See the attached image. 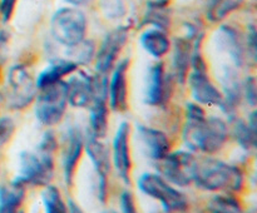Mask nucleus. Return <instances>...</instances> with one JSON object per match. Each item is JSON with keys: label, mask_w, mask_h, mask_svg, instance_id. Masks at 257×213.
<instances>
[{"label": "nucleus", "mask_w": 257, "mask_h": 213, "mask_svg": "<svg viewBox=\"0 0 257 213\" xmlns=\"http://www.w3.org/2000/svg\"><path fill=\"white\" fill-rule=\"evenodd\" d=\"M191 55L192 48L190 42L183 38H178L175 42V53H173V67H175L176 75L181 84H183L187 78L188 69L191 65Z\"/></svg>", "instance_id": "nucleus-21"}, {"label": "nucleus", "mask_w": 257, "mask_h": 213, "mask_svg": "<svg viewBox=\"0 0 257 213\" xmlns=\"http://www.w3.org/2000/svg\"><path fill=\"white\" fill-rule=\"evenodd\" d=\"M19 213H23V212H19Z\"/></svg>", "instance_id": "nucleus-39"}, {"label": "nucleus", "mask_w": 257, "mask_h": 213, "mask_svg": "<svg viewBox=\"0 0 257 213\" xmlns=\"http://www.w3.org/2000/svg\"><path fill=\"white\" fill-rule=\"evenodd\" d=\"M15 124L14 120L10 117H2L0 118V145L5 144L9 142L14 133Z\"/></svg>", "instance_id": "nucleus-30"}, {"label": "nucleus", "mask_w": 257, "mask_h": 213, "mask_svg": "<svg viewBox=\"0 0 257 213\" xmlns=\"http://www.w3.org/2000/svg\"><path fill=\"white\" fill-rule=\"evenodd\" d=\"M138 187L145 194L160 200L165 213H180L187 209V198L177 188L172 187L162 175L145 173L138 179Z\"/></svg>", "instance_id": "nucleus-6"}, {"label": "nucleus", "mask_w": 257, "mask_h": 213, "mask_svg": "<svg viewBox=\"0 0 257 213\" xmlns=\"http://www.w3.org/2000/svg\"><path fill=\"white\" fill-rule=\"evenodd\" d=\"M7 34L5 32H0V65L3 64V60H4V48L7 45Z\"/></svg>", "instance_id": "nucleus-34"}, {"label": "nucleus", "mask_w": 257, "mask_h": 213, "mask_svg": "<svg viewBox=\"0 0 257 213\" xmlns=\"http://www.w3.org/2000/svg\"><path fill=\"white\" fill-rule=\"evenodd\" d=\"M37 82L24 64L13 65L7 77V103L14 110L24 109L37 95Z\"/></svg>", "instance_id": "nucleus-8"}, {"label": "nucleus", "mask_w": 257, "mask_h": 213, "mask_svg": "<svg viewBox=\"0 0 257 213\" xmlns=\"http://www.w3.org/2000/svg\"><path fill=\"white\" fill-rule=\"evenodd\" d=\"M127 39L128 28L125 27H118L105 35L95 57V72L98 74H107L112 69Z\"/></svg>", "instance_id": "nucleus-11"}, {"label": "nucleus", "mask_w": 257, "mask_h": 213, "mask_svg": "<svg viewBox=\"0 0 257 213\" xmlns=\"http://www.w3.org/2000/svg\"><path fill=\"white\" fill-rule=\"evenodd\" d=\"M191 65L193 70L188 77V84L193 99L200 104L222 108L223 94L211 82L207 74V67L197 45L191 55Z\"/></svg>", "instance_id": "nucleus-7"}, {"label": "nucleus", "mask_w": 257, "mask_h": 213, "mask_svg": "<svg viewBox=\"0 0 257 213\" xmlns=\"http://www.w3.org/2000/svg\"><path fill=\"white\" fill-rule=\"evenodd\" d=\"M35 102V117L47 127L58 124L63 119L68 105L67 83L64 80L39 88Z\"/></svg>", "instance_id": "nucleus-5"}, {"label": "nucleus", "mask_w": 257, "mask_h": 213, "mask_svg": "<svg viewBox=\"0 0 257 213\" xmlns=\"http://www.w3.org/2000/svg\"><path fill=\"white\" fill-rule=\"evenodd\" d=\"M17 2L18 0H0V19L3 20V23H7L12 19Z\"/></svg>", "instance_id": "nucleus-31"}, {"label": "nucleus", "mask_w": 257, "mask_h": 213, "mask_svg": "<svg viewBox=\"0 0 257 213\" xmlns=\"http://www.w3.org/2000/svg\"><path fill=\"white\" fill-rule=\"evenodd\" d=\"M58 147L53 132H45L35 152H23L20 154V172L15 182L23 185L45 187L54 175V154Z\"/></svg>", "instance_id": "nucleus-2"}, {"label": "nucleus", "mask_w": 257, "mask_h": 213, "mask_svg": "<svg viewBox=\"0 0 257 213\" xmlns=\"http://www.w3.org/2000/svg\"><path fill=\"white\" fill-rule=\"evenodd\" d=\"M130 134V123L123 122L118 127L114 139H113V162H114V167L117 169L118 175L125 184H131V168H132Z\"/></svg>", "instance_id": "nucleus-13"}, {"label": "nucleus", "mask_w": 257, "mask_h": 213, "mask_svg": "<svg viewBox=\"0 0 257 213\" xmlns=\"http://www.w3.org/2000/svg\"><path fill=\"white\" fill-rule=\"evenodd\" d=\"M50 32L55 42L70 48L83 42L87 33V18L75 7L57 10L50 22Z\"/></svg>", "instance_id": "nucleus-4"}, {"label": "nucleus", "mask_w": 257, "mask_h": 213, "mask_svg": "<svg viewBox=\"0 0 257 213\" xmlns=\"http://www.w3.org/2000/svg\"><path fill=\"white\" fill-rule=\"evenodd\" d=\"M245 94H246V99L247 102L250 103V105H255L256 104V83H255V78L250 77L246 79L245 82Z\"/></svg>", "instance_id": "nucleus-33"}, {"label": "nucleus", "mask_w": 257, "mask_h": 213, "mask_svg": "<svg viewBox=\"0 0 257 213\" xmlns=\"http://www.w3.org/2000/svg\"><path fill=\"white\" fill-rule=\"evenodd\" d=\"M227 135L228 129L225 120L218 117H206L205 110L200 105L188 103L182 130V139L188 149L213 154L222 149Z\"/></svg>", "instance_id": "nucleus-1"}, {"label": "nucleus", "mask_w": 257, "mask_h": 213, "mask_svg": "<svg viewBox=\"0 0 257 213\" xmlns=\"http://www.w3.org/2000/svg\"><path fill=\"white\" fill-rule=\"evenodd\" d=\"M138 135L142 144L145 145L148 157L152 158L156 162L165 158L170 153V139L162 130L146 127V125H138Z\"/></svg>", "instance_id": "nucleus-17"}, {"label": "nucleus", "mask_w": 257, "mask_h": 213, "mask_svg": "<svg viewBox=\"0 0 257 213\" xmlns=\"http://www.w3.org/2000/svg\"><path fill=\"white\" fill-rule=\"evenodd\" d=\"M120 207H122L123 213H138L136 208L135 197L130 190H124L120 195Z\"/></svg>", "instance_id": "nucleus-32"}, {"label": "nucleus", "mask_w": 257, "mask_h": 213, "mask_svg": "<svg viewBox=\"0 0 257 213\" xmlns=\"http://www.w3.org/2000/svg\"><path fill=\"white\" fill-rule=\"evenodd\" d=\"M68 103L75 108L89 107L94 95V80L92 75L78 72L67 80Z\"/></svg>", "instance_id": "nucleus-14"}, {"label": "nucleus", "mask_w": 257, "mask_h": 213, "mask_svg": "<svg viewBox=\"0 0 257 213\" xmlns=\"http://www.w3.org/2000/svg\"><path fill=\"white\" fill-rule=\"evenodd\" d=\"M103 213H117V212H114V210H107V212H103Z\"/></svg>", "instance_id": "nucleus-37"}, {"label": "nucleus", "mask_w": 257, "mask_h": 213, "mask_svg": "<svg viewBox=\"0 0 257 213\" xmlns=\"http://www.w3.org/2000/svg\"><path fill=\"white\" fill-rule=\"evenodd\" d=\"M68 208H69V213H83V210L80 209L79 205H78L77 203L73 202V200H69Z\"/></svg>", "instance_id": "nucleus-35"}, {"label": "nucleus", "mask_w": 257, "mask_h": 213, "mask_svg": "<svg viewBox=\"0 0 257 213\" xmlns=\"http://www.w3.org/2000/svg\"><path fill=\"white\" fill-rule=\"evenodd\" d=\"M83 149H84V137L79 128H68L64 135V145H63L62 153L63 172H64L65 183L68 185L73 184L75 169L83 154Z\"/></svg>", "instance_id": "nucleus-12"}, {"label": "nucleus", "mask_w": 257, "mask_h": 213, "mask_svg": "<svg viewBox=\"0 0 257 213\" xmlns=\"http://www.w3.org/2000/svg\"><path fill=\"white\" fill-rule=\"evenodd\" d=\"M130 60L124 59L118 63L108 83L109 105L113 112H124L127 108V72Z\"/></svg>", "instance_id": "nucleus-16"}, {"label": "nucleus", "mask_w": 257, "mask_h": 213, "mask_svg": "<svg viewBox=\"0 0 257 213\" xmlns=\"http://www.w3.org/2000/svg\"><path fill=\"white\" fill-rule=\"evenodd\" d=\"M197 159L191 152L178 150L168 153L165 158L157 160V169L167 182L186 187L193 182Z\"/></svg>", "instance_id": "nucleus-9"}, {"label": "nucleus", "mask_w": 257, "mask_h": 213, "mask_svg": "<svg viewBox=\"0 0 257 213\" xmlns=\"http://www.w3.org/2000/svg\"><path fill=\"white\" fill-rule=\"evenodd\" d=\"M170 92V83L168 78L166 77L165 65L163 63H156L148 72L147 88L145 93L146 104L153 107L165 104Z\"/></svg>", "instance_id": "nucleus-15"}, {"label": "nucleus", "mask_w": 257, "mask_h": 213, "mask_svg": "<svg viewBox=\"0 0 257 213\" xmlns=\"http://www.w3.org/2000/svg\"><path fill=\"white\" fill-rule=\"evenodd\" d=\"M102 9L109 19H119L125 14V8L122 0H102Z\"/></svg>", "instance_id": "nucleus-29"}, {"label": "nucleus", "mask_w": 257, "mask_h": 213, "mask_svg": "<svg viewBox=\"0 0 257 213\" xmlns=\"http://www.w3.org/2000/svg\"><path fill=\"white\" fill-rule=\"evenodd\" d=\"M243 0H210L207 9V18L210 22L218 23L227 15L237 10Z\"/></svg>", "instance_id": "nucleus-24"}, {"label": "nucleus", "mask_w": 257, "mask_h": 213, "mask_svg": "<svg viewBox=\"0 0 257 213\" xmlns=\"http://www.w3.org/2000/svg\"><path fill=\"white\" fill-rule=\"evenodd\" d=\"M146 22L155 25L157 29H166L170 24V15L167 13V0H157L148 4Z\"/></svg>", "instance_id": "nucleus-25"}, {"label": "nucleus", "mask_w": 257, "mask_h": 213, "mask_svg": "<svg viewBox=\"0 0 257 213\" xmlns=\"http://www.w3.org/2000/svg\"><path fill=\"white\" fill-rule=\"evenodd\" d=\"M42 198L45 213H69V208L67 207L59 189L55 185H45Z\"/></svg>", "instance_id": "nucleus-26"}, {"label": "nucleus", "mask_w": 257, "mask_h": 213, "mask_svg": "<svg viewBox=\"0 0 257 213\" xmlns=\"http://www.w3.org/2000/svg\"><path fill=\"white\" fill-rule=\"evenodd\" d=\"M2 99H3V97H2V94H0V103H2Z\"/></svg>", "instance_id": "nucleus-38"}, {"label": "nucleus", "mask_w": 257, "mask_h": 213, "mask_svg": "<svg viewBox=\"0 0 257 213\" xmlns=\"http://www.w3.org/2000/svg\"><path fill=\"white\" fill-rule=\"evenodd\" d=\"M233 135L238 144L246 150L256 145V112H252L250 119L246 123L242 119H236L233 123Z\"/></svg>", "instance_id": "nucleus-22"}, {"label": "nucleus", "mask_w": 257, "mask_h": 213, "mask_svg": "<svg viewBox=\"0 0 257 213\" xmlns=\"http://www.w3.org/2000/svg\"><path fill=\"white\" fill-rule=\"evenodd\" d=\"M67 3H69V4L74 5V7H80V5H85L88 4V3H90L92 0H65Z\"/></svg>", "instance_id": "nucleus-36"}, {"label": "nucleus", "mask_w": 257, "mask_h": 213, "mask_svg": "<svg viewBox=\"0 0 257 213\" xmlns=\"http://www.w3.org/2000/svg\"><path fill=\"white\" fill-rule=\"evenodd\" d=\"M25 198V185L12 180L0 185V213H19Z\"/></svg>", "instance_id": "nucleus-19"}, {"label": "nucleus", "mask_w": 257, "mask_h": 213, "mask_svg": "<svg viewBox=\"0 0 257 213\" xmlns=\"http://www.w3.org/2000/svg\"><path fill=\"white\" fill-rule=\"evenodd\" d=\"M193 182L198 188L210 192H240L243 174L236 165L215 158L197 159Z\"/></svg>", "instance_id": "nucleus-3"}, {"label": "nucleus", "mask_w": 257, "mask_h": 213, "mask_svg": "<svg viewBox=\"0 0 257 213\" xmlns=\"http://www.w3.org/2000/svg\"><path fill=\"white\" fill-rule=\"evenodd\" d=\"M208 212L210 213H243L242 207L237 198L231 195L230 193L217 194L208 203Z\"/></svg>", "instance_id": "nucleus-27"}, {"label": "nucleus", "mask_w": 257, "mask_h": 213, "mask_svg": "<svg viewBox=\"0 0 257 213\" xmlns=\"http://www.w3.org/2000/svg\"><path fill=\"white\" fill-rule=\"evenodd\" d=\"M141 45L152 57L162 58L170 50L171 42L163 30L155 28V29L146 30L141 35Z\"/></svg>", "instance_id": "nucleus-20"}, {"label": "nucleus", "mask_w": 257, "mask_h": 213, "mask_svg": "<svg viewBox=\"0 0 257 213\" xmlns=\"http://www.w3.org/2000/svg\"><path fill=\"white\" fill-rule=\"evenodd\" d=\"M69 50V57L72 62H74L75 64H88L90 62V59L93 58V53H94V47L90 42H80L79 44L74 45V47L68 48Z\"/></svg>", "instance_id": "nucleus-28"}, {"label": "nucleus", "mask_w": 257, "mask_h": 213, "mask_svg": "<svg viewBox=\"0 0 257 213\" xmlns=\"http://www.w3.org/2000/svg\"><path fill=\"white\" fill-rule=\"evenodd\" d=\"M220 38H221V44L223 45V49L228 53L233 62L236 64L241 65L243 63V53L242 45H241L240 40H238L237 34L233 29L228 27L221 28L220 30Z\"/></svg>", "instance_id": "nucleus-23"}, {"label": "nucleus", "mask_w": 257, "mask_h": 213, "mask_svg": "<svg viewBox=\"0 0 257 213\" xmlns=\"http://www.w3.org/2000/svg\"><path fill=\"white\" fill-rule=\"evenodd\" d=\"M84 148L98 174V198L104 203L108 194V175L110 172L109 149L89 132L84 137Z\"/></svg>", "instance_id": "nucleus-10"}, {"label": "nucleus", "mask_w": 257, "mask_h": 213, "mask_svg": "<svg viewBox=\"0 0 257 213\" xmlns=\"http://www.w3.org/2000/svg\"><path fill=\"white\" fill-rule=\"evenodd\" d=\"M78 70V64L69 59H59L55 62L50 63L44 70L39 74L37 79V87L39 88L45 87V85L53 84L63 80V78L70 75Z\"/></svg>", "instance_id": "nucleus-18"}]
</instances>
